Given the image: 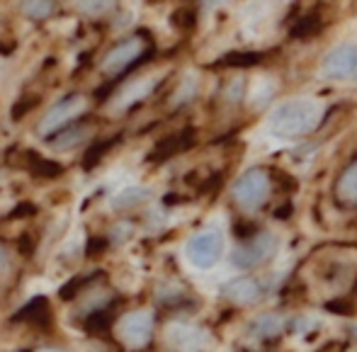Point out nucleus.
<instances>
[{
  "label": "nucleus",
  "mask_w": 357,
  "mask_h": 352,
  "mask_svg": "<svg viewBox=\"0 0 357 352\" xmlns=\"http://www.w3.org/2000/svg\"><path fill=\"white\" fill-rule=\"evenodd\" d=\"M321 122V105L311 98H289L270 112V132L282 139H299L311 134Z\"/></svg>",
  "instance_id": "1"
},
{
  "label": "nucleus",
  "mask_w": 357,
  "mask_h": 352,
  "mask_svg": "<svg viewBox=\"0 0 357 352\" xmlns=\"http://www.w3.org/2000/svg\"><path fill=\"white\" fill-rule=\"evenodd\" d=\"M270 188H273V183H270L268 170L250 168V170H245L238 180H236L231 192H234V199H236V204H238L241 209L255 211V209H260L265 202H268Z\"/></svg>",
  "instance_id": "2"
},
{
  "label": "nucleus",
  "mask_w": 357,
  "mask_h": 352,
  "mask_svg": "<svg viewBox=\"0 0 357 352\" xmlns=\"http://www.w3.org/2000/svg\"><path fill=\"white\" fill-rule=\"evenodd\" d=\"M224 255V234L219 229H204L185 243V258L197 270H209Z\"/></svg>",
  "instance_id": "3"
},
{
  "label": "nucleus",
  "mask_w": 357,
  "mask_h": 352,
  "mask_svg": "<svg viewBox=\"0 0 357 352\" xmlns=\"http://www.w3.org/2000/svg\"><path fill=\"white\" fill-rule=\"evenodd\" d=\"M153 311L149 309H137V311H129L124 314L122 319L117 321V338L122 345L127 348H144L146 343L151 340L153 335Z\"/></svg>",
  "instance_id": "4"
},
{
  "label": "nucleus",
  "mask_w": 357,
  "mask_h": 352,
  "mask_svg": "<svg viewBox=\"0 0 357 352\" xmlns=\"http://www.w3.org/2000/svg\"><path fill=\"white\" fill-rule=\"evenodd\" d=\"M275 250H278V238H275L270 231H263V234H255L250 240H245L243 245H238V248L231 253V263L238 270L258 268L260 263L273 258Z\"/></svg>",
  "instance_id": "5"
},
{
  "label": "nucleus",
  "mask_w": 357,
  "mask_h": 352,
  "mask_svg": "<svg viewBox=\"0 0 357 352\" xmlns=\"http://www.w3.org/2000/svg\"><path fill=\"white\" fill-rule=\"evenodd\" d=\"M326 78L331 80H348L357 70V44H338L324 56L321 63Z\"/></svg>",
  "instance_id": "6"
},
{
  "label": "nucleus",
  "mask_w": 357,
  "mask_h": 352,
  "mask_svg": "<svg viewBox=\"0 0 357 352\" xmlns=\"http://www.w3.org/2000/svg\"><path fill=\"white\" fill-rule=\"evenodd\" d=\"M144 54V39L142 37H132L119 42L117 47H112L107 52V56L102 59V73L107 75H117L122 70H127Z\"/></svg>",
  "instance_id": "7"
},
{
  "label": "nucleus",
  "mask_w": 357,
  "mask_h": 352,
  "mask_svg": "<svg viewBox=\"0 0 357 352\" xmlns=\"http://www.w3.org/2000/svg\"><path fill=\"white\" fill-rule=\"evenodd\" d=\"M83 109H85V98H83V95H71V98L61 100V102L54 105V107L47 112V117L39 122V134H42V137H47V134L56 132V129H61L63 124L71 122L73 117H78Z\"/></svg>",
  "instance_id": "8"
},
{
  "label": "nucleus",
  "mask_w": 357,
  "mask_h": 352,
  "mask_svg": "<svg viewBox=\"0 0 357 352\" xmlns=\"http://www.w3.org/2000/svg\"><path fill=\"white\" fill-rule=\"evenodd\" d=\"M168 338L180 352H199L207 345V333L195 326H173L168 330Z\"/></svg>",
  "instance_id": "9"
},
{
  "label": "nucleus",
  "mask_w": 357,
  "mask_h": 352,
  "mask_svg": "<svg viewBox=\"0 0 357 352\" xmlns=\"http://www.w3.org/2000/svg\"><path fill=\"white\" fill-rule=\"evenodd\" d=\"M221 294H224V299L231 301V304L245 306V304H253L260 296V284L253 277H238V280L229 282V284L221 289Z\"/></svg>",
  "instance_id": "10"
},
{
  "label": "nucleus",
  "mask_w": 357,
  "mask_h": 352,
  "mask_svg": "<svg viewBox=\"0 0 357 352\" xmlns=\"http://www.w3.org/2000/svg\"><path fill=\"white\" fill-rule=\"evenodd\" d=\"M335 199L343 207H357V160H353L335 180Z\"/></svg>",
  "instance_id": "11"
},
{
  "label": "nucleus",
  "mask_w": 357,
  "mask_h": 352,
  "mask_svg": "<svg viewBox=\"0 0 357 352\" xmlns=\"http://www.w3.org/2000/svg\"><path fill=\"white\" fill-rule=\"evenodd\" d=\"M282 328H284V321H282V316H278V314H263L250 323V333L260 340L275 338Z\"/></svg>",
  "instance_id": "12"
},
{
  "label": "nucleus",
  "mask_w": 357,
  "mask_h": 352,
  "mask_svg": "<svg viewBox=\"0 0 357 352\" xmlns=\"http://www.w3.org/2000/svg\"><path fill=\"white\" fill-rule=\"evenodd\" d=\"M321 24H324V20H321L319 13H304L299 17V22L291 27V37H296V39L316 37V34L321 32Z\"/></svg>",
  "instance_id": "13"
},
{
  "label": "nucleus",
  "mask_w": 357,
  "mask_h": 352,
  "mask_svg": "<svg viewBox=\"0 0 357 352\" xmlns=\"http://www.w3.org/2000/svg\"><path fill=\"white\" fill-rule=\"evenodd\" d=\"M90 129L88 127H71V129H63L61 137L54 139V148L56 151H71L75 146H80L85 139H88Z\"/></svg>",
  "instance_id": "14"
},
{
  "label": "nucleus",
  "mask_w": 357,
  "mask_h": 352,
  "mask_svg": "<svg viewBox=\"0 0 357 352\" xmlns=\"http://www.w3.org/2000/svg\"><path fill=\"white\" fill-rule=\"evenodd\" d=\"M149 197H151V192H149V190H144V188H124L122 192L112 199V207L114 209L137 207V204H142L144 199H149Z\"/></svg>",
  "instance_id": "15"
},
{
  "label": "nucleus",
  "mask_w": 357,
  "mask_h": 352,
  "mask_svg": "<svg viewBox=\"0 0 357 352\" xmlns=\"http://www.w3.org/2000/svg\"><path fill=\"white\" fill-rule=\"evenodd\" d=\"M260 61L258 52H229L221 59V66H231V68H250Z\"/></svg>",
  "instance_id": "16"
},
{
  "label": "nucleus",
  "mask_w": 357,
  "mask_h": 352,
  "mask_svg": "<svg viewBox=\"0 0 357 352\" xmlns=\"http://www.w3.org/2000/svg\"><path fill=\"white\" fill-rule=\"evenodd\" d=\"M155 85V80H139V83L129 85L127 90L122 93V105H134L137 100L146 98L151 93V88Z\"/></svg>",
  "instance_id": "17"
},
{
  "label": "nucleus",
  "mask_w": 357,
  "mask_h": 352,
  "mask_svg": "<svg viewBox=\"0 0 357 352\" xmlns=\"http://www.w3.org/2000/svg\"><path fill=\"white\" fill-rule=\"evenodd\" d=\"M20 10H22L24 15H29V17L42 20V17H49V15H52L54 3H22Z\"/></svg>",
  "instance_id": "18"
},
{
  "label": "nucleus",
  "mask_w": 357,
  "mask_h": 352,
  "mask_svg": "<svg viewBox=\"0 0 357 352\" xmlns=\"http://www.w3.org/2000/svg\"><path fill=\"white\" fill-rule=\"evenodd\" d=\"M326 309L333 311V314H345V316L355 314V306H350V301H328Z\"/></svg>",
  "instance_id": "19"
},
{
  "label": "nucleus",
  "mask_w": 357,
  "mask_h": 352,
  "mask_svg": "<svg viewBox=\"0 0 357 352\" xmlns=\"http://www.w3.org/2000/svg\"><path fill=\"white\" fill-rule=\"evenodd\" d=\"M80 10H107L112 8V3H80Z\"/></svg>",
  "instance_id": "20"
},
{
  "label": "nucleus",
  "mask_w": 357,
  "mask_h": 352,
  "mask_svg": "<svg viewBox=\"0 0 357 352\" xmlns=\"http://www.w3.org/2000/svg\"><path fill=\"white\" fill-rule=\"evenodd\" d=\"M3 268H5V250L0 248V270H3Z\"/></svg>",
  "instance_id": "21"
}]
</instances>
